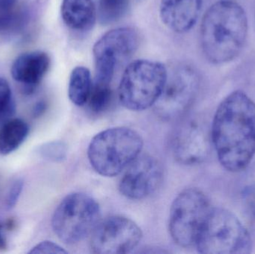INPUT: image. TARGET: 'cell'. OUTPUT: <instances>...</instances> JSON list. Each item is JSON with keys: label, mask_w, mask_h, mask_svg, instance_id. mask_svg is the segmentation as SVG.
<instances>
[{"label": "cell", "mask_w": 255, "mask_h": 254, "mask_svg": "<svg viewBox=\"0 0 255 254\" xmlns=\"http://www.w3.org/2000/svg\"><path fill=\"white\" fill-rule=\"evenodd\" d=\"M199 86L200 77L194 67L186 64L167 67V77L154 111L165 120L179 119L193 105Z\"/></svg>", "instance_id": "cell-8"}, {"label": "cell", "mask_w": 255, "mask_h": 254, "mask_svg": "<svg viewBox=\"0 0 255 254\" xmlns=\"http://www.w3.org/2000/svg\"><path fill=\"white\" fill-rule=\"evenodd\" d=\"M248 34V19L242 6L222 0L204 15L200 30L201 45L207 59L214 64L235 60L242 52Z\"/></svg>", "instance_id": "cell-2"}, {"label": "cell", "mask_w": 255, "mask_h": 254, "mask_svg": "<svg viewBox=\"0 0 255 254\" xmlns=\"http://www.w3.org/2000/svg\"><path fill=\"white\" fill-rule=\"evenodd\" d=\"M139 46V33L132 27L115 28L103 34L93 48L94 81L112 84L118 66L130 58Z\"/></svg>", "instance_id": "cell-9"}, {"label": "cell", "mask_w": 255, "mask_h": 254, "mask_svg": "<svg viewBox=\"0 0 255 254\" xmlns=\"http://www.w3.org/2000/svg\"><path fill=\"white\" fill-rule=\"evenodd\" d=\"M6 249V240L2 234V228L0 225V249Z\"/></svg>", "instance_id": "cell-26"}, {"label": "cell", "mask_w": 255, "mask_h": 254, "mask_svg": "<svg viewBox=\"0 0 255 254\" xmlns=\"http://www.w3.org/2000/svg\"><path fill=\"white\" fill-rule=\"evenodd\" d=\"M211 140L206 127L202 122L193 119L183 120L172 136L174 157L183 165L202 164L209 155Z\"/></svg>", "instance_id": "cell-12"}, {"label": "cell", "mask_w": 255, "mask_h": 254, "mask_svg": "<svg viewBox=\"0 0 255 254\" xmlns=\"http://www.w3.org/2000/svg\"><path fill=\"white\" fill-rule=\"evenodd\" d=\"M62 247L51 241H43L34 246L29 252L31 254H67Z\"/></svg>", "instance_id": "cell-24"}, {"label": "cell", "mask_w": 255, "mask_h": 254, "mask_svg": "<svg viewBox=\"0 0 255 254\" xmlns=\"http://www.w3.org/2000/svg\"><path fill=\"white\" fill-rule=\"evenodd\" d=\"M130 0H97V20L103 25H111L127 15Z\"/></svg>", "instance_id": "cell-18"}, {"label": "cell", "mask_w": 255, "mask_h": 254, "mask_svg": "<svg viewBox=\"0 0 255 254\" xmlns=\"http://www.w3.org/2000/svg\"><path fill=\"white\" fill-rule=\"evenodd\" d=\"M22 189H23V181L20 179H16L10 185L5 198V206L7 210H10L15 207L20 196Z\"/></svg>", "instance_id": "cell-23"}, {"label": "cell", "mask_w": 255, "mask_h": 254, "mask_svg": "<svg viewBox=\"0 0 255 254\" xmlns=\"http://www.w3.org/2000/svg\"><path fill=\"white\" fill-rule=\"evenodd\" d=\"M92 85L93 79L89 69L82 66L73 69L68 85V96L70 101L79 107L87 104Z\"/></svg>", "instance_id": "cell-17"}, {"label": "cell", "mask_w": 255, "mask_h": 254, "mask_svg": "<svg viewBox=\"0 0 255 254\" xmlns=\"http://www.w3.org/2000/svg\"><path fill=\"white\" fill-rule=\"evenodd\" d=\"M15 110L10 85L5 79L0 78V127L12 119Z\"/></svg>", "instance_id": "cell-21"}, {"label": "cell", "mask_w": 255, "mask_h": 254, "mask_svg": "<svg viewBox=\"0 0 255 254\" xmlns=\"http://www.w3.org/2000/svg\"><path fill=\"white\" fill-rule=\"evenodd\" d=\"M112 98L113 92L111 84L93 82L91 95L87 104L91 111L98 114L106 111L110 107Z\"/></svg>", "instance_id": "cell-19"}, {"label": "cell", "mask_w": 255, "mask_h": 254, "mask_svg": "<svg viewBox=\"0 0 255 254\" xmlns=\"http://www.w3.org/2000/svg\"><path fill=\"white\" fill-rule=\"evenodd\" d=\"M211 209L208 196L199 189L190 188L178 194L169 219V234L175 243L183 248L195 246Z\"/></svg>", "instance_id": "cell-7"}, {"label": "cell", "mask_w": 255, "mask_h": 254, "mask_svg": "<svg viewBox=\"0 0 255 254\" xmlns=\"http://www.w3.org/2000/svg\"><path fill=\"white\" fill-rule=\"evenodd\" d=\"M143 140L127 127H115L97 134L91 140L88 158L94 170L104 177H115L140 155Z\"/></svg>", "instance_id": "cell-3"}, {"label": "cell", "mask_w": 255, "mask_h": 254, "mask_svg": "<svg viewBox=\"0 0 255 254\" xmlns=\"http://www.w3.org/2000/svg\"><path fill=\"white\" fill-rule=\"evenodd\" d=\"M61 17L73 31H91L97 20V6L94 0H62Z\"/></svg>", "instance_id": "cell-15"}, {"label": "cell", "mask_w": 255, "mask_h": 254, "mask_svg": "<svg viewBox=\"0 0 255 254\" xmlns=\"http://www.w3.org/2000/svg\"><path fill=\"white\" fill-rule=\"evenodd\" d=\"M21 8L18 0H0V31H10L20 22Z\"/></svg>", "instance_id": "cell-20"}, {"label": "cell", "mask_w": 255, "mask_h": 254, "mask_svg": "<svg viewBox=\"0 0 255 254\" xmlns=\"http://www.w3.org/2000/svg\"><path fill=\"white\" fill-rule=\"evenodd\" d=\"M49 67L50 58L46 52L32 51L16 58L12 64L10 74L16 82L34 88L43 80Z\"/></svg>", "instance_id": "cell-14"}, {"label": "cell", "mask_w": 255, "mask_h": 254, "mask_svg": "<svg viewBox=\"0 0 255 254\" xmlns=\"http://www.w3.org/2000/svg\"><path fill=\"white\" fill-rule=\"evenodd\" d=\"M163 179L160 163L149 155H139L126 169L120 180L119 190L128 199H145L160 188Z\"/></svg>", "instance_id": "cell-11"}, {"label": "cell", "mask_w": 255, "mask_h": 254, "mask_svg": "<svg viewBox=\"0 0 255 254\" xmlns=\"http://www.w3.org/2000/svg\"><path fill=\"white\" fill-rule=\"evenodd\" d=\"M91 249L97 254H124L136 249L142 234L131 219L113 216L100 221L91 234Z\"/></svg>", "instance_id": "cell-10"}, {"label": "cell", "mask_w": 255, "mask_h": 254, "mask_svg": "<svg viewBox=\"0 0 255 254\" xmlns=\"http://www.w3.org/2000/svg\"><path fill=\"white\" fill-rule=\"evenodd\" d=\"M44 104H42V103H40V104H38V105L36 106L35 110H34V116H40V115H41V113H43V111H44Z\"/></svg>", "instance_id": "cell-25"}, {"label": "cell", "mask_w": 255, "mask_h": 254, "mask_svg": "<svg viewBox=\"0 0 255 254\" xmlns=\"http://www.w3.org/2000/svg\"><path fill=\"white\" fill-rule=\"evenodd\" d=\"M100 216V205L94 198L74 192L67 195L54 212L52 229L63 243L76 244L92 234Z\"/></svg>", "instance_id": "cell-6"}, {"label": "cell", "mask_w": 255, "mask_h": 254, "mask_svg": "<svg viewBox=\"0 0 255 254\" xmlns=\"http://www.w3.org/2000/svg\"><path fill=\"white\" fill-rule=\"evenodd\" d=\"M195 246L204 254H248L253 251V240L235 214L226 209L212 208Z\"/></svg>", "instance_id": "cell-5"}, {"label": "cell", "mask_w": 255, "mask_h": 254, "mask_svg": "<svg viewBox=\"0 0 255 254\" xmlns=\"http://www.w3.org/2000/svg\"><path fill=\"white\" fill-rule=\"evenodd\" d=\"M211 141L221 165L231 172L245 169L255 155V103L235 91L220 103L214 115Z\"/></svg>", "instance_id": "cell-1"}, {"label": "cell", "mask_w": 255, "mask_h": 254, "mask_svg": "<svg viewBox=\"0 0 255 254\" xmlns=\"http://www.w3.org/2000/svg\"><path fill=\"white\" fill-rule=\"evenodd\" d=\"M167 77V67L150 60L132 61L124 70L118 88V96L124 107L132 111H142L157 102Z\"/></svg>", "instance_id": "cell-4"}, {"label": "cell", "mask_w": 255, "mask_h": 254, "mask_svg": "<svg viewBox=\"0 0 255 254\" xmlns=\"http://www.w3.org/2000/svg\"><path fill=\"white\" fill-rule=\"evenodd\" d=\"M29 127L21 119H12L0 127V155L15 152L28 137Z\"/></svg>", "instance_id": "cell-16"}, {"label": "cell", "mask_w": 255, "mask_h": 254, "mask_svg": "<svg viewBox=\"0 0 255 254\" xmlns=\"http://www.w3.org/2000/svg\"><path fill=\"white\" fill-rule=\"evenodd\" d=\"M40 154L46 159L54 161H60L64 158V146L61 143H48L40 148Z\"/></svg>", "instance_id": "cell-22"}, {"label": "cell", "mask_w": 255, "mask_h": 254, "mask_svg": "<svg viewBox=\"0 0 255 254\" xmlns=\"http://www.w3.org/2000/svg\"><path fill=\"white\" fill-rule=\"evenodd\" d=\"M202 6V0H160V19L171 31L183 34L194 26Z\"/></svg>", "instance_id": "cell-13"}]
</instances>
